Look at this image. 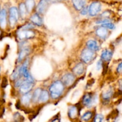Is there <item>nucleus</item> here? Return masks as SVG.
I'll return each instance as SVG.
<instances>
[{"label": "nucleus", "mask_w": 122, "mask_h": 122, "mask_svg": "<svg viewBox=\"0 0 122 122\" xmlns=\"http://www.w3.org/2000/svg\"><path fill=\"white\" fill-rule=\"evenodd\" d=\"M65 86L61 81L57 80L52 82L50 86L48 89V92L50 97L54 100L59 98L64 93Z\"/></svg>", "instance_id": "1"}, {"label": "nucleus", "mask_w": 122, "mask_h": 122, "mask_svg": "<svg viewBox=\"0 0 122 122\" xmlns=\"http://www.w3.org/2000/svg\"><path fill=\"white\" fill-rule=\"evenodd\" d=\"M31 22L33 25H36L38 26H41L43 24L42 19L40 15L38 14V13L33 14L30 18Z\"/></svg>", "instance_id": "19"}, {"label": "nucleus", "mask_w": 122, "mask_h": 122, "mask_svg": "<svg viewBox=\"0 0 122 122\" xmlns=\"http://www.w3.org/2000/svg\"><path fill=\"white\" fill-rule=\"evenodd\" d=\"M50 122H60V119L58 117H56L54 119H52Z\"/></svg>", "instance_id": "36"}, {"label": "nucleus", "mask_w": 122, "mask_h": 122, "mask_svg": "<svg viewBox=\"0 0 122 122\" xmlns=\"http://www.w3.org/2000/svg\"><path fill=\"white\" fill-rule=\"evenodd\" d=\"M0 81H1V79H0Z\"/></svg>", "instance_id": "42"}, {"label": "nucleus", "mask_w": 122, "mask_h": 122, "mask_svg": "<svg viewBox=\"0 0 122 122\" xmlns=\"http://www.w3.org/2000/svg\"><path fill=\"white\" fill-rule=\"evenodd\" d=\"M68 116L71 120H75L79 116V110L77 106H71L68 110Z\"/></svg>", "instance_id": "10"}, {"label": "nucleus", "mask_w": 122, "mask_h": 122, "mask_svg": "<svg viewBox=\"0 0 122 122\" xmlns=\"http://www.w3.org/2000/svg\"><path fill=\"white\" fill-rule=\"evenodd\" d=\"M86 0H72L73 7L76 10L80 11L85 7Z\"/></svg>", "instance_id": "21"}, {"label": "nucleus", "mask_w": 122, "mask_h": 122, "mask_svg": "<svg viewBox=\"0 0 122 122\" xmlns=\"http://www.w3.org/2000/svg\"><path fill=\"white\" fill-rule=\"evenodd\" d=\"M86 46L87 48L95 52H96V51L100 50V46L98 45V43L97 42V41L92 40V39H91V40L87 41Z\"/></svg>", "instance_id": "17"}, {"label": "nucleus", "mask_w": 122, "mask_h": 122, "mask_svg": "<svg viewBox=\"0 0 122 122\" xmlns=\"http://www.w3.org/2000/svg\"><path fill=\"white\" fill-rule=\"evenodd\" d=\"M104 116L101 114H97L95 116L93 122H103Z\"/></svg>", "instance_id": "29"}, {"label": "nucleus", "mask_w": 122, "mask_h": 122, "mask_svg": "<svg viewBox=\"0 0 122 122\" xmlns=\"http://www.w3.org/2000/svg\"><path fill=\"white\" fill-rule=\"evenodd\" d=\"M49 3H51V2H56L57 1H60V0H46Z\"/></svg>", "instance_id": "37"}, {"label": "nucleus", "mask_w": 122, "mask_h": 122, "mask_svg": "<svg viewBox=\"0 0 122 122\" xmlns=\"http://www.w3.org/2000/svg\"><path fill=\"white\" fill-rule=\"evenodd\" d=\"M0 73H1V67H0Z\"/></svg>", "instance_id": "39"}, {"label": "nucleus", "mask_w": 122, "mask_h": 122, "mask_svg": "<svg viewBox=\"0 0 122 122\" xmlns=\"http://www.w3.org/2000/svg\"><path fill=\"white\" fill-rule=\"evenodd\" d=\"M122 71V63L120 62L119 64H118L117 67L116 68V72L118 74H120Z\"/></svg>", "instance_id": "34"}, {"label": "nucleus", "mask_w": 122, "mask_h": 122, "mask_svg": "<svg viewBox=\"0 0 122 122\" xmlns=\"http://www.w3.org/2000/svg\"><path fill=\"white\" fill-rule=\"evenodd\" d=\"M61 81L65 87H70L75 83L76 76L72 73H67L62 76Z\"/></svg>", "instance_id": "6"}, {"label": "nucleus", "mask_w": 122, "mask_h": 122, "mask_svg": "<svg viewBox=\"0 0 122 122\" xmlns=\"http://www.w3.org/2000/svg\"><path fill=\"white\" fill-rule=\"evenodd\" d=\"M0 108H1V106H0Z\"/></svg>", "instance_id": "41"}, {"label": "nucleus", "mask_w": 122, "mask_h": 122, "mask_svg": "<svg viewBox=\"0 0 122 122\" xmlns=\"http://www.w3.org/2000/svg\"><path fill=\"white\" fill-rule=\"evenodd\" d=\"M102 67H103V61L101 60H100L97 63L96 69L97 70H100Z\"/></svg>", "instance_id": "32"}, {"label": "nucleus", "mask_w": 122, "mask_h": 122, "mask_svg": "<svg viewBox=\"0 0 122 122\" xmlns=\"http://www.w3.org/2000/svg\"><path fill=\"white\" fill-rule=\"evenodd\" d=\"M96 57V52L91 51L86 48L82 50L81 54V58L83 63L89 64L91 63Z\"/></svg>", "instance_id": "3"}, {"label": "nucleus", "mask_w": 122, "mask_h": 122, "mask_svg": "<svg viewBox=\"0 0 122 122\" xmlns=\"http://www.w3.org/2000/svg\"><path fill=\"white\" fill-rule=\"evenodd\" d=\"M113 90L112 88H108V89H107L106 91H104L102 93V100H104V101L106 102H108V101L110 100V99L112 98V97L113 96Z\"/></svg>", "instance_id": "20"}, {"label": "nucleus", "mask_w": 122, "mask_h": 122, "mask_svg": "<svg viewBox=\"0 0 122 122\" xmlns=\"http://www.w3.org/2000/svg\"><path fill=\"white\" fill-rule=\"evenodd\" d=\"M31 102H32V94L30 93L22 95L20 100V104L25 107H28Z\"/></svg>", "instance_id": "18"}, {"label": "nucleus", "mask_w": 122, "mask_h": 122, "mask_svg": "<svg viewBox=\"0 0 122 122\" xmlns=\"http://www.w3.org/2000/svg\"><path fill=\"white\" fill-rule=\"evenodd\" d=\"M23 83L20 87V92L22 95L28 94L32 91L35 86V81L32 76L27 79H24Z\"/></svg>", "instance_id": "2"}, {"label": "nucleus", "mask_w": 122, "mask_h": 122, "mask_svg": "<svg viewBox=\"0 0 122 122\" xmlns=\"http://www.w3.org/2000/svg\"><path fill=\"white\" fill-rule=\"evenodd\" d=\"M0 11H1V8H0Z\"/></svg>", "instance_id": "40"}, {"label": "nucleus", "mask_w": 122, "mask_h": 122, "mask_svg": "<svg viewBox=\"0 0 122 122\" xmlns=\"http://www.w3.org/2000/svg\"><path fill=\"white\" fill-rule=\"evenodd\" d=\"M85 69V67L83 63H79L73 68L72 73L75 76H81L84 73Z\"/></svg>", "instance_id": "12"}, {"label": "nucleus", "mask_w": 122, "mask_h": 122, "mask_svg": "<svg viewBox=\"0 0 122 122\" xmlns=\"http://www.w3.org/2000/svg\"><path fill=\"white\" fill-rule=\"evenodd\" d=\"M95 33H96L97 36L98 38H100V39H106L108 36V30L107 29L101 26V27L97 29Z\"/></svg>", "instance_id": "16"}, {"label": "nucleus", "mask_w": 122, "mask_h": 122, "mask_svg": "<svg viewBox=\"0 0 122 122\" xmlns=\"http://www.w3.org/2000/svg\"><path fill=\"white\" fill-rule=\"evenodd\" d=\"M101 10V4L98 1H94L89 6L88 13L91 16H95L99 14Z\"/></svg>", "instance_id": "7"}, {"label": "nucleus", "mask_w": 122, "mask_h": 122, "mask_svg": "<svg viewBox=\"0 0 122 122\" xmlns=\"http://www.w3.org/2000/svg\"><path fill=\"white\" fill-rule=\"evenodd\" d=\"M19 77H20V74H19V67H18L17 69H15L13 71V72L12 73V74L10 76V79L12 81H15L17 79H19Z\"/></svg>", "instance_id": "27"}, {"label": "nucleus", "mask_w": 122, "mask_h": 122, "mask_svg": "<svg viewBox=\"0 0 122 122\" xmlns=\"http://www.w3.org/2000/svg\"><path fill=\"white\" fill-rule=\"evenodd\" d=\"M25 4L26 6L27 11L28 13H30L34 8L35 2L34 0H26V2H25Z\"/></svg>", "instance_id": "24"}, {"label": "nucleus", "mask_w": 122, "mask_h": 122, "mask_svg": "<svg viewBox=\"0 0 122 122\" xmlns=\"http://www.w3.org/2000/svg\"><path fill=\"white\" fill-rule=\"evenodd\" d=\"M25 120L24 117L19 112L15 113L13 114V122H23Z\"/></svg>", "instance_id": "26"}, {"label": "nucleus", "mask_w": 122, "mask_h": 122, "mask_svg": "<svg viewBox=\"0 0 122 122\" xmlns=\"http://www.w3.org/2000/svg\"><path fill=\"white\" fill-rule=\"evenodd\" d=\"M113 56V52L112 50L106 49L102 51L101 54V60L102 61L109 62L112 60Z\"/></svg>", "instance_id": "13"}, {"label": "nucleus", "mask_w": 122, "mask_h": 122, "mask_svg": "<svg viewBox=\"0 0 122 122\" xmlns=\"http://www.w3.org/2000/svg\"><path fill=\"white\" fill-rule=\"evenodd\" d=\"M94 97L91 92H87L83 95L82 99V104L87 107H91L94 102Z\"/></svg>", "instance_id": "8"}, {"label": "nucleus", "mask_w": 122, "mask_h": 122, "mask_svg": "<svg viewBox=\"0 0 122 122\" xmlns=\"http://www.w3.org/2000/svg\"><path fill=\"white\" fill-rule=\"evenodd\" d=\"M36 35L35 32L32 29L25 30L22 29L17 32V36L20 40H29L34 38Z\"/></svg>", "instance_id": "5"}, {"label": "nucleus", "mask_w": 122, "mask_h": 122, "mask_svg": "<svg viewBox=\"0 0 122 122\" xmlns=\"http://www.w3.org/2000/svg\"><path fill=\"white\" fill-rule=\"evenodd\" d=\"M24 81H25V79L22 78H20V79H17L16 81H14L15 82V83H14V86L15 88H20V86L23 83Z\"/></svg>", "instance_id": "30"}, {"label": "nucleus", "mask_w": 122, "mask_h": 122, "mask_svg": "<svg viewBox=\"0 0 122 122\" xmlns=\"http://www.w3.org/2000/svg\"><path fill=\"white\" fill-rule=\"evenodd\" d=\"M19 18L18 9L15 7H12L9 10V25L11 27H14L16 25Z\"/></svg>", "instance_id": "4"}, {"label": "nucleus", "mask_w": 122, "mask_h": 122, "mask_svg": "<svg viewBox=\"0 0 122 122\" xmlns=\"http://www.w3.org/2000/svg\"><path fill=\"white\" fill-rule=\"evenodd\" d=\"M49 4L46 0H41L36 7V13L38 14H44L48 7Z\"/></svg>", "instance_id": "11"}, {"label": "nucleus", "mask_w": 122, "mask_h": 122, "mask_svg": "<svg viewBox=\"0 0 122 122\" xmlns=\"http://www.w3.org/2000/svg\"><path fill=\"white\" fill-rule=\"evenodd\" d=\"M93 117V113L91 111H88L85 112L84 114L81 117V119L83 122H88Z\"/></svg>", "instance_id": "25"}, {"label": "nucleus", "mask_w": 122, "mask_h": 122, "mask_svg": "<svg viewBox=\"0 0 122 122\" xmlns=\"http://www.w3.org/2000/svg\"><path fill=\"white\" fill-rule=\"evenodd\" d=\"M88 13V7H83L81 10V14L83 15H85Z\"/></svg>", "instance_id": "33"}, {"label": "nucleus", "mask_w": 122, "mask_h": 122, "mask_svg": "<svg viewBox=\"0 0 122 122\" xmlns=\"http://www.w3.org/2000/svg\"><path fill=\"white\" fill-rule=\"evenodd\" d=\"M101 26L104 27V28L107 29H110V30H113L116 28V26L114 25V24L112 22H108V23H106L102 24Z\"/></svg>", "instance_id": "28"}, {"label": "nucleus", "mask_w": 122, "mask_h": 122, "mask_svg": "<svg viewBox=\"0 0 122 122\" xmlns=\"http://www.w3.org/2000/svg\"><path fill=\"white\" fill-rule=\"evenodd\" d=\"M31 51H32L31 48L29 46H25V47L23 48L19 52V56H18V63H21V62L23 61L24 60L26 59V57L30 54Z\"/></svg>", "instance_id": "9"}, {"label": "nucleus", "mask_w": 122, "mask_h": 122, "mask_svg": "<svg viewBox=\"0 0 122 122\" xmlns=\"http://www.w3.org/2000/svg\"><path fill=\"white\" fill-rule=\"evenodd\" d=\"M41 91L42 88H38L33 91V94H32V102H34V103L38 102V100H39Z\"/></svg>", "instance_id": "23"}, {"label": "nucleus", "mask_w": 122, "mask_h": 122, "mask_svg": "<svg viewBox=\"0 0 122 122\" xmlns=\"http://www.w3.org/2000/svg\"><path fill=\"white\" fill-rule=\"evenodd\" d=\"M50 100V94L48 91L46 89H42L41 92L40 96H39L38 102L40 104L46 103Z\"/></svg>", "instance_id": "15"}, {"label": "nucleus", "mask_w": 122, "mask_h": 122, "mask_svg": "<svg viewBox=\"0 0 122 122\" xmlns=\"http://www.w3.org/2000/svg\"><path fill=\"white\" fill-rule=\"evenodd\" d=\"M1 36H2V31H1V29H0V38H1Z\"/></svg>", "instance_id": "38"}, {"label": "nucleus", "mask_w": 122, "mask_h": 122, "mask_svg": "<svg viewBox=\"0 0 122 122\" xmlns=\"http://www.w3.org/2000/svg\"><path fill=\"white\" fill-rule=\"evenodd\" d=\"M7 11L5 9H2L0 11V29H5L7 27Z\"/></svg>", "instance_id": "14"}, {"label": "nucleus", "mask_w": 122, "mask_h": 122, "mask_svg": "<svg viewBox=\"0 0 122 122\" xmlns=\"http://www.w3.org/2000/svg\"><path fill=\"white\" fill-rule=\"evenodd\" d=\"M110 15L109 12L107 11H104L102 14H101V16H102L104 17V18H102V19H106V17H108V15Z\"/></svg>", "instance_id": "35"}, {"label": "nucleus", "mask_w": 122, "mask_h": 122, "mask_svg": "<svg viewBox=\"0 0 122 122\" xmlns=\"http://www.w3.org/2000/svg\"><path fill=\"white\" fill-rule=\"evenodd\" d=\"M8 85V79L6 77H3L2 78V81H1V87L3 89L5 88Z\"/></svg>", "instance_id": "31"}, {"label": "nucleus", "mask_w": 122, "mask_h": 122, "mask_svg": "<svg viewBox=\"0 0 122 122\" xmlns=\"http://www.w3.org/2000/svg\"><path fill=\"white\" fill-rule=\"evenodd\" d=\"M19 16L20 17L21 19H25L27 15V10H26V6L25 3H20L19 7Z\"/></svg>", "instance_id": "22"}]
</instances>
